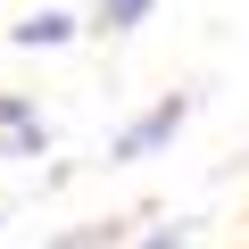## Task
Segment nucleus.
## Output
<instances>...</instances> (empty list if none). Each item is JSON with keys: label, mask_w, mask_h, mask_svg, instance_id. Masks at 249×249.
<instances>
[{"label": "nucleus", "mask_w": 249, "mask_h": 249, "mask_svg": "<svg viewBox=\"0 0 249 249\" xmlns=\"http://www.w3.org/2000/svg\"><path fill=\"white\" fill-rule=\"evenodd\" d=\"M100 17H108V25H142V17H150V0H100Z\"/></svg>", "instance_id": "7ed1b4c3"}, {"label": "nucleus", "mask_w": 249, "mask_h": 249, "mask_svg": "<svg viewBox=\"0 0 249 249\" xmlns=\"http://www.w3.org/2000/svg\"><path fill=\"white\" fill-rule=\"evenodd\" d=\"M175 124H183V100H158V108H150V116L133 124V133L116 142V158H150V150H158V142L175 133Z\"/></svg>", "instance_id": "f257e3e1"}, {"label": "nucleus", "mask_w": 249, "mask_h": 249, "mask_svg": "<svg viewBox=\"0 0 249 249\" xmlns=\"http://www.w3.org/2000/svg\"><path fill=\"white\" fill-rule=\"evenodd\" d=\"M67 34H75V25H67L58 9H42V17H25V25H17V42H67Z\"/></svg>", "instance_id": "f03ea898"}]
</instances>
